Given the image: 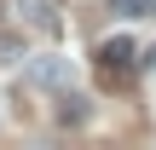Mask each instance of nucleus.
<instances>
[{
  "label": "nucleus",
  "instance_id": "f257e3e1",
  "mask_svg": "<svg viewBox=\"0 0 156 150\" xmlns=\"http://www.w3.org/2000/svg\"><path fill=\"white\" fill-rule=\"evenodd\" d=\"M98 64H104L110 75H122V69L133 64V40H127V35H110V40H98Z\"/></svg>",
  "mask_w": 156,
  "mask_h": 150
},
{
  "label": "nucleus",
  "instance_id": "f03ea898",
  "mask_svg": "<svg viewBox=\"0 0 156 150\" xmlns=\"http://www.w3.org/2000/svg\"><path fill=\"white\" fill-rule=\"evenodd\" d=\"M29 81H35V87H64V81H69V64H64V58H35V64H29Z\"/></svg>",
  "mask_w": 156,
  "mask_h": 150
},
{
  "label": "nucleus",
  "instance_id": "7ed1b4c3",
  "mask_svg": "<svg viewBox=\"0 0 156 150\" xmlns=\"http://www.w3.org/2000/svg\"><path fill=\"white\" fill-rule=\"evenodd\" d=\"M87 116H93V104H87L81 92H64V98H58V121H64V127H81Z\"/></svg>",
  "mask_w": 156,
  "mask_h": 150
},
{
  "label": "nucleus",
  "instance_id": "20e7f679",
  "mask_svg": "<svg viewBox=\"0 0 156 150\" xmlns=\"http://www.w3.org/2000/svg\"><path fill=\"white\" fill-rule=\"evenodd\" d=\"M23 23L52 35V29H58V12H52V0H23Z\"/></svg>",
  "mask_w": 156,
  "mask_h": 150
},
{
  "label": "nucleus",
  "instance_id": "39448f33",
  "mask_svg": "<svg viewBox=\"0 0 156 150\" xmlns=\"http://www.w3.org/2000/svg\"><path fill=\"white\" fill-rule=\"evenodd\" d=\"M110 12H122V17H151L156 0H110Z\"/></svg>",
  "mask_w": 156,
  "mask_h": 150
},
{
  "label": "nucleus",
  "instance_id": "423d86ee",
  "mask_svg": "<svg viewBox=\"0 0 156 150\" xmlns=\"http://www.w3.org/2000/svg\"><path fill=\"white\" fill-rule=\"evenodd\" d=\"M17 58V40H0V64H12Z\"/></svg>",
  "mask_w": 156,
  "mask_h": 150
},
{
  "label": "nucleus",
  "instance_id": "0eeeda50",
  "mask_svg": "<svg viewBox=\"0 0 156 150\" xmlns=\"http://www.w3.org/2000/svg\"><path fill=\"white\" fill-rule=\"evenodd\" d=\"M145 64H151V69H156V46H151V52H145Z\"/></svg>",
  "mask_w": 156,
  "mask_h": 150
}]
</instances>
